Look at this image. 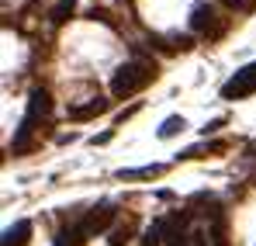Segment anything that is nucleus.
Masks as SVG:
<instances>
[{
  "label": "nucleus",
  "mask_w": 256,
  "mask_h": 246,
  "mask_svg": "<svg viewBox=\"0 0 256 246\" xmlns=\"http://www.w3.org/2000/svg\"><path fill=\"white\" fill-rule=\"evenodd\" d=\"M111 104L104 101V97H90L86 104H76V108H70V118L73 122H86V118H97V115H104Z\"/></svg>",
  "instance_id": "obj_6"
},
{
  "label": "nucleus",
  "mask_w": 256,
  "mask_h": 246,
  "mask_svg": "<svg viewBox=\"0 0 256 246\" xmlns=\"http://www.w3.org/2000/svg\"><path fill=\"white\" fill-rule=\"evenodd\" d=\"M250 94H256V63L242 66L232 80L222 87V97H225V101H242V97H250Z\"/></svg>",
  "instance_id": "obj_2"
},
{
  "label": "nucleus",
  "mask_w": 256,
  "mask_h": 246,
  "mask_svg": "<svg viewBox=\"0 0 256 246\" xmlns=\"http://www.w3.org/2000/svg\"><path fill=\"white\" fill-rule=\"evenodd\" d=\"M246 153H250V156H256V142H253V146H250V149H246Z\"/></svg>",
  "instance_id": "obj_17"
},
{
  "label": "nucleus",
  "mask_w": 256,
  "mask_h": 246,
  "mask_svg": "<svg viewBox=\"0 0 256 246\" xmlns=\"http://www.w3.org/2000/svg\"><path fill=\"white\" fill-rule=\"evenodd\" d=\"M163 225V239H166V246H187V232H184V218L176 215V218H166V222H160Z\"/></svg>",
  "instance_id": "obj_7"
},
{
  "label": "nucleus",
  "mask_w": 256,
  "mask_h": 246,
  "mask_svg": "<svg viewBox=\"0 0 256 246\" xmlns=\"http://www.w3.org/2000/svg\"><path fill=\"white\" fill-rule=\"evenodd\" d=\"M208 239L212 246H228V225H225V215H214L212 225H208Z\"/></svg>",
  "instance_id": "obj_9"
},
{
  "label": "nucleus",
  "mask_w": 256,
  "mask_h": 246,
  "mask_svg": "<svg viewBox=\"0 0 256 246\" xmlns=\"http://www.w3.org/2000/svg\"><path fill=\"white\" fill-rule=\"evenodd\" d=\"M242 4H246V7H253V4H256V0H242Z\"/></svg>",
  "instance_id": "obj_18"
},
{
  "label": "nucleus",
  "mask_w": 256,
  "mask_h": 246,
  "mask_svg": "<svg viewBox=\"0 0 256 246\" xmlns=\"http://www.w3.org/2000/svg\"><path fill=\"white\" fill-rule=\"evenodd\" d=\"M73 11H76V0H59V4L48 11V21H52V25H66V21L73 18Z\"/></svg>",
  "instance_id": "obj_11"
},
{
  "label": "nucleus",
  "mask_w": 256,
  "mask_h": 246,
  "mask_svg": "<svg viewBox=\"0 0 256 246\" xmlns=\"http://www.w3.org/2000/svg\"><path fill=\"white\" fill-rule=\"evenodd\" d=\"M48 111H52V97H48V90H32V101H28V115H24V122L28 125H38L42 118H48Z\"/></svg>",
  "instance_id": "obj_5"
},
{
  "label": "nucleus",
  "mask_w": 256,
  "mask_h": 246,
  "mask_svg": "<svg viewBox=\"0 0 256 246\" xmlns=\"http://www.w3.org/2000/svg\"><path fill=\"white\" fill-rule=\"evenodd\" d=\"M28 236H32V222L21 218V222H14V225L4 232V246H24V243H28Z\"/></svg>",
  "instance_id": "obj_8"
},
{
  "label": "nucleus",
  "mask_w": 256,
  "mask_h": 246,
  "mask_svg": "<svg viewBox=\"0 0 256 246\" xmlns=\"http://www.w3.org/2000/svg\"><path fill=\"white\" fill-rule=\"evenodd\" d=\"M190 28H194V32H204L208 39H218L225 25L218 21V11H214L212 4H198V7L190 11Z\"/></svg>",
  "instance_id": "obj_4"
},
{
  "label": "nucleus",
  "mask_w": 256,
  "mask_h": 246,
  "mask_svg": "<svg viewBox=\"0 0 256 246\" xmlns=\"http://www.w3.org/2000/svg\"><path fill=\"white\" fill-rule=\"evenodd\" d=\"M111 222H114V205H111V201H104V205H97V208H90V211H84V218H80V229H84V236L90 239V236L104 232Z\"/></svg>",
  "instance_id": "obj_3"
},
{
  "label": "nucleus",
  "mask_w": 256,
  "mask_h": 246,
  "mask_svg": "<svg viewBox=\"0 0 256 246\" xmlns=\"http://www.w3.org/2000/svg\"><path fill=\"white\" fill-rule=\"evenodd\" d=\"M156 77H160V70H156L152 59H128V63H122V66L114 70V77H111V94H114L118 101H122V97H132V94L146 90Z\"/></svg>",
  "instance_id": "obj_1"
},
{
  "label": "nucleus",
  "mask_w": 256,
  "mask_h": 246,
  "mask_svg": "<svg viewBox=\"0 0 256 246\" xmlns=\"http://www.w3.org/2000/svg\"><path fill=\"white\" fill-rule=\"evenodd\" d=\"M163 170H166L163 163H152V166H138V170H122L118 177H122V180H152V177H160Z\"/></svg>",
  "instance_id": "obj_10"
},
{
  "label": "nucleus",
  "mask_w": 256,
  "mask_h": 246,
  "mask_svg": "<svg viewBox=\"0 0 256 246\" xmlns=\"http://www.w3.org/2000/svg\"><path fill=\"white\" fill-rule=\"evenodd\" d=\"M184 128H187V122H184L180 115H170L166 122L160 125V139H173V135H176V132H184Z\"/></svg>",
  "instance_id": "obj_13"
},
{
  "label": "nucleus",
  "mask_w": 256,
  "mask_h": 246,
  "mask_svg": "<svg viewBox=\"0 0 256 246\" xmlns=\"http://www.w3.org/2000/svg\"><path fill=\"white\" fill-rule=\"evenodd\" d=\"M160 239H163V225H160V222L142 232V246H160Z\"/></svg>",
  "instance_id": "obj_14"
},
{
  "label": "nucleus",
  "mask_w": 256,
  "mask_h": 246,
  "mask_svg": "<svg viewBox=\"0 0 256 246\" xmlns=\"http://www.w3.org/2000/svg\"><path fill=\"white\" fill-rule=\"evenodd\" d=\"M187 246H208V236H204V232H190Z\"/></svg>",
  "instance_id": "obj_16"
},
{
  "label": "nucleus",
  "mask_w": 256,
  "mask_h": 246,
  "mask_svg": "<svg viewBox=\"0 0 256 246\" xmlns=\"http://www.w3.org/2000/svg\"><path fill=\"white\" fill-rule=\"evenodd\" d=\"M84 243H86V236H84V229H80V222H73L70 229H62L59 239H56V246H84Z\"/></svg>",
  "instance_id": "obj_12"
},
{
  "label": "nucleus",
  "mask_w": 256,
  "mask_h": 246,
  "mask_svg": "<svg viewBox=\"0 0 256 246\" xmlns=\"http://www.w3.org/2000/svg\"><path fill=\"white\" fill-rule=\"evenodd\" d=\"M132 232H135V225H125V229H114L111 232V246H125L132 239Z\"/></svg>",
  "instance_id": "obj_15"
}]
</instances>
